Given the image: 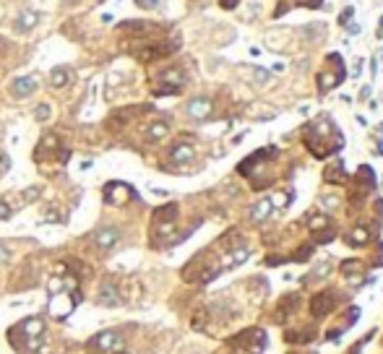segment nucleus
<instances>
[{"label": "nucleus", "instance_id": "21", "mask_svg": "<svg viewBox=\"0 0 383 354\" xmlns=\"http://www.w3.org/2000/svg\"><path fill=\"white\" fill-rule=\"evenodd\" d=\"M37 198H39V188H26V193H24V196H21V203H24V206H26V203L37 201Z\"/></svg>", "mask_w": 383, "mask_h": 354}, {"label": "nucleus", "instance_id": "4", "mask_svg": "<svg viewBox=\"0 0 383 354\" xmlns=\"http://www.w3.org/2000/svg\"><path fill=\"white\" fill-rule=\"evenodd\" d=\"M159 81H162V89H157V94H180L185 86V73L180 68H170V71L159 73Z\"/></svg>", "mask_w": 383, "mask_h": 354}, {"label": "nucleus", "instance_id": "25", "mask_svg": "<svg viewBox=\"0 0 383 354\" xmlns=\"http://www.w3.org/2000/svg\"><path fill=\"white\" fill-rule=\"evenodd\" d=\"M253 73H255V81H258V84H266V81H269V78H271L269 73H266V71H263V68H255V71H253Z\"/></svg>", "mask_w": 383, "mask_h": 354}, {"label": "nucleus", "instance_id": "27", "mask_svg": "<svg viewBox=\"0 0 383 354\" xmlns=\"http://www.w3.org/2000/svg\"><path fill=\"white\" fill-rule=\"evenodd\" d=\"M5 260H8V247L0 245V263H5Z\"/></svg>", "mask_w": 383, "mask_h": 354}, {"label": "nucleus", "instance_id": "31", "mask_svg": "<svg viewBox=\"0 0 383 354\" xmlns=\"http://www.w3.org/2000/svg\"><path fill=\"white\" fill-rule=\"evenodd\" d=\"M63 3H68V5H73V3H78V0H63Z\"/></svg>", "mask_w": 383, "mask_h": 354}, {"label": "nucleus", "instance_id": "30", "mask_svg": "<svg viewBox=\"0 0 383 354\" xmlns=\"http://www.w3.org/2000/svg\"><path fill=\"white\" fill-rule=\"evenodd\" d=\"M378 37H383V18H381V26H378Z\"/></svg>", "mask_w": 383, "mask_h": 354}, {"label": "nucleus", "instance_id": "14", "mask_svg": "<svg viewBox=\"0 0 383 354\" xmlns=\"http://www.w3.org/2000/svg\"><path fill=\"white\" fill-rule=\"evenodd\" d=\"M271 211H274V201L271 198H263V201H258L255 206L250 209V219L255 222V224H261V222H266L271 216Z\"/></svg>", "mask_w": 383, "mask_h": 354}, {"label": "nucleus", "instance_id": "28", "mask_svg": "<svg viewBox=\"0 0 383 354\" xmlns=\"http://www.w3.org/2000/svg\"><path fill=\"white\" fill-rule=\"evenodd\" d=\"M222 5H224V8H235L237 0H222Z\"/></svg>", "mask_w": 383, "mask_h": 354}, {"label": "nucleus", "instance_id": "12", "mask_svg": "<svg viewBox=\"0 0 383 354\" xmlns=\"http://www.w3.org/2000/svg\"><path fill=\"white\" fill-rule=\"evenodd\" d=\"M97 305H102V307H115V305H120V294H118V289H115V284H110V281L102 284V287H99V294H97Z\"/></svg>", "mask_w": 383, "mask_h": 354}, {"label": "nucleus", "instance_id": "24", "mask_svg": "<svg viewBox=\"0 0 383 354\" xmlns=\"http://www.w3.org/2000/svg\"><path fill=\"white\" fill-rule=\"evenodd\" d=\"M326 273H329V263H321L316 271H313V276H308V281L310 279H321V276H326Z\"/></svg>", "mask_w": 383, "mask_h": 354}, {"label": "nucleus", "instance_id": "13", "mask_svg": "<svg viewBox=\"0 0 383 354\" xmlns=\"http://www.w3.org/2000/svg\"><path fill=\"white\" fill-rule=\"evenodd\" d=\"M193 159V146L191 143H175L170 148V162H175V164H185V162H191Z\"/></svg>", "mask_w": 383, "mask_h": 354}, {"label": "nucleus", "instance_id": "16", "mask_svg": "<svg viewBox=\"0 0 383 354\" xmlns=\"http://www.w3.org/2000/svg\"><path fill=\"white\" fill-rule=\"evenodd\" d=\"M347 245H352V247H363L368 245V239H370V230L368 227H355L352 232H347Z\"/></svg>", "mask_w": 383, "mask_h": 354}, {"label": "nucleus", "instance_id": "22", "mask_svg": "<svg viewBox=\"0 0 383 354\" xmlns=\"http://www.w3.org/2000/svg\"><path fill=\"white\" fill-rule=\"evenodd\" d=\"M13 216V209L8 206V198H0V219H10Z\"/></svg>", "mask_w": 383, "mask_h": 354}, {"label": "nucleus", "instance_id": "9", "mask_svg": "<svg viewBox=\"0 0 383 354\" xmlns=\"http://www.w3.org/2000/svg\"><path fill=\"white\" fill-rule=\"evenodd\" d=\"M34 91H37V81H34L31 76H18V78H13V84H10V94L16 99H26Z\"/></svg>", "mask_w": 383, "mask_h": 354}, {"label": "nucleus", "instance_id": "17", "mask_svg": "<svg viewBox=\"0 0 383 354\" xmlns=\"http://www.w3.org/2000/svg\"><path fill=\"white\" fill-rule=\"evenodd\" d=\"M68 81H71V68H65V65L52 68V73H50V84H52L55 89H63Z\"/></svg>", "mask_w": 383, "mask_h": 354}, {"label": "nucleus", "instance_id": "5", "mask_svg": "<svg viewBox=\"0 0 383 354\" xmlns=\"http://www.w3.org/2000/svg\"><path fill=\"white\" fill-rule=\"evenodd\" d=\"M334 305H336V294L334 292H318L310 300V313L316 318H323V315H329L334 310Z\"/></svg>", "mask_w": 383, "mask_h": 354}, {"label": "nucleus", "instance_id": "2", "mask_svg": "<svg viewBox=\"0 0 383 354\" xmlns=\"http://www.w3.org/2000/svg\"><path fill=\"white\" fill-rule=\"evenodd\" d=\"M10 334H21V341H13L16 352L37 354V349H42V339H44V321L39 315L26 318V321H21L10 328Z\"/></svg>", "mask_w": 383, "mask_h": 354}, {"label": "nucleus", "instance_id": "3", "mask_svg": "<svg viewBox=\"0 0 383 354\" xmlns=\"http://www.w3.org/2000/svg\"><path fill=\"white\" fill-rule=\"evenodd\" d=\"M86 349H89L91 354H97V352H104V354H120V349H123V336L118 334V331H102V334H97V336L89 339Z\"/></svg>", "mask_w": 383, "mask_h": 354}, {"label": "nucleus", "instance_id": "23", "mask_svg": "<svg viewBox=\"0 0 383 354\" xmlns=\"http://www.w3.org/2000/svg\"><path fill=\"white\" fill-rule=\"evenodd\" d=\"M136 5L144 8V10H157L159 8V0H136Z\"/></svg>", "mask_w": 383, "mask_h": 354}, {"label": "nucleus", "instance_id": "15", "mask_svg": "<svg viewBox=\"0 0 383 354\" xmlns=\"http://www.w3.org/2000/svg\"><path fill=\"white\" fill-rule=\"evenodd\" d=\"M323 180L331 182V185H344V182H347L344 164H342V162H334L331 167H326V172H323Z\"/></svg>", "mask_w": 383, "mask_h": 354}, {"label": "nucleus", "instance_id": "6", "mask_svg": "<svg viewBox=\"0 0 383 354\" xmlns=\"http://www.w3.org/2000/svg\"><path fill=\"white\" fill-rule=\"evenodd\" d=\"M118 239H120V230H118V227H102V230L94 232V245L99 250H104V253H110V250L118 245Z\"/></svg>", "mask_w": 383, "mask_h": 354}, {"label": "nucleus", "instance_id": "20", "mask_svg": "<svg viewBox=\"0 0 383 354\" xmlns=\"http://www.w3.org/2000/svg\"><path fill=\"white\" fill-rule=\"evenodd\" d=\"M50 115H52L50 105H37V107H34V120H37V122H44V120H50Z\"/></svg>", "mask_w": 383, "mask_h": 354}, {"label": "nucleus", "instance_id": "26", "mask_svg": "<svg viewBox=\"0 0 383 354\" xmlns=\"http://www.w3.org/2000/svg\"><path fill=\"white\" fill-rule=\"evenodd\" d=\"M350 18H352V8H347L344 13H342V18H339V21H342V24L347 26V21H350Z\"/></svg>", "mask_w": 383, "mask_h": 354}, {"label": "nucleus", "instance_id": "18", "mask_svg": "<svg viewBox=\"0 0 383 354\" xmlns=\"http://www.w3.org/2000/svg\"><path fill=\"white\" fill-rule=\"evenodd\" d=\"M167 130H170V125H167L165 120H157V122L149 125L146 138H149V141H159V138H165V135H167Z\"/></svg>", "mask_w": 383, "mask_h": 354}, {"label": "nucleus", "instance_id": "1", "mask_svg": "<svg viewBox=\"0 0 383 354\" xmlns=\"http://www.w3.org/2000/svg\"><path fill=\"white\" fill-rule=\"evenodd\" d=\"M303 138H305V146L310 148V154L318 156V159L329 156V154H336L344 146V135L334 125V120L329 115H321L316 120H310L305 125Z\"/></svg>", "mask_w": 383, "mask_h": 354}, {"label": "nucleus", "instance_id": "8", "mask_svg": "<svg viewBox=\"0 0 383 354\" xmlns=\"http://www.w3.org/2000/svg\"><path fill=\"white\" fill-rule=\"evenodd\" d=\"M342 273H344V279L350 281L352 287H360V284L365 281V276H368V268H365V263H360V260H344Z\"/></svg>", "mask_w": 383, "mask_h": 354}, {"label": "nucleus", "instance_id": "11", "mask_svg": "<svg viewBox=\"0 0 383 354\" xmlns=\"http://www.w3.org/2000/svg\"><path fill=\"white\" fill-rule=\"evenodd\" d=\"M188 115L193 120H206L208 115H211V99L206 97H195L188 102Z\"/></svg>", "mask_w": 383, "mask_h": 354}, {"label": "nucleus", "instance_id": "19", "mask_svg": "<svg viewBox=\"0 0 383 354\" xmlns=\"http://www.w3.org/2000/svg\"><path fill=\"white\" fill-rule=\"evenodd\" d=\"M316 339V331H284V341H289V344H295V341H313Z\"/></svg>", "mask_w": 383, "mask_h": 354}, {"label": "nucleus", "instance_id": "10", "mask_svg": "<svg viewBox=\"0 0 383 354\" xmlns=\"http://www.w3.org/2000/svg\"><path fill=\"white\" fill-rule=\"evenodd\" d=\"M42 21V13L39 10H24L16 21H13V29L18 31V34H29L31 29H37V24Z\"/></svg>", "mask_w": 383, "mask_h": 354}, {"label": "nucleus", "instance_id": "29", "mask_svg": "<svg viewBox=\"0 0 383 354\" xmlns=\"http://www.w3.org/2000/svg\"><path fill=\"white\" fill-rule=\"evenodd\" d=\"M310 8H321V0H310Z\"/></svg>", "mask_w": 383, "mask_h": 354}, {"label": "nucleus", "instance_id": "7", "mask_svg": "<svg viewBox=\"0 0 383 354\" xmlns=\"http://www.w3.org/2000/svg\"><path fill=\"white\" fill-rule=\"evenodd\" d=\"M344 76H347V68L342 65V58L336 55L334 58V73H323L321 76V91H331L334 86H339L342 81H344Z\"/></svg>", "mask_w": 383, "mask_h": 354}]
</instances>
